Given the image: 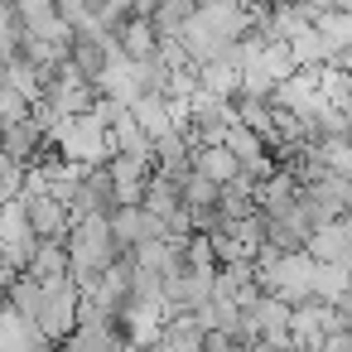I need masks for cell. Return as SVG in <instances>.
I'll return each mask as SVG.
<instances>
[{"mask_svg": "<svg viewBox=\"0 0 352 352\" xmlns=\"http://www.w3.org/2000/svg\"><path fill=\"white\" fill-rule=\"evenodd\" d=\"M68 256H73V280L87 289L116 256H121V241L111 236V212H92V217H78L73 232H68Z\"/></svg>", "mask_w": 352, "mask_h": 352, "instance_id": "cell-1", "label": "cell"}, {"mask_svg": "<svg viewBox=\"0 0 352 352\" xmlns=\"http://www.w3.org/2000/svg\"><path fill=\"white\" fill-rule=\"evenodd\" d=\"M49 140L68 155V160H78V164H107L111 155H116V135H111V126L97 116V111H78V116H63V126L58 131H49Z\"/></svg>", "mask_w": 352, "mask_h": 352, "instance_id": "cell-2", "label": "cell"}, {"mask_svg": "<svg viewBox=\"0 0 352 352\" xmlns=\"http://www.w3.org/2000/svg\"><path fill=\"white\" fill-rule=\"evenodd\" d=\"M314 270H318V261L304 246V251H285L275 265H261L256 280L265 294H280L285 304H304V299H314Z\"/></svg>", "mask_w": 352, "mask_h": 352, "instance_id": "cell-3", "label": "cell"}, {"mask_svg": "<svg viewBox=\"0 0 352 352\" xmlns=\"http://www.w3.org/2000/svg\"><path fill=\"white\" fill-rule=\"evenodd\" d=\"M299 198L309 203V212H314L318 227H323V222H342V217L352 212V179L323 169L318 179H309V184L299 188Z\"/></svg>", "mask_w": 352, "mask_h": 352, "instance_id": "cell-4", "label": "cell"}, {"mask_svg": "<svg viewBox=\"0 0 352 352\" xmlns=\"http://www.w3.org/2000/svg\"><path fill=\"white\" fill-rule=\"evenodd\" d=\"M49 285V299H44V314H39V328L54 338V342H68L73 328H78V304H82V285L73 275L63 280H44Z\"/></svg>", "mask_w": 352, "mask_h": 352, "instance_id": "cell-5", "label": "cell"}, {"mask_svg": "<svg viewBox=\"0 0 352 352\" xmlns=\"http://www.w3.org/2000/svg\"><path fill=\"white\" fill-rule=\"evenodd\" d=\"M270 107H280V111H299V116H318V111L333 107V102H328L323 87H318V68H299V73H289L285 82H275Z\"/></svg>", "mask_w": 352, "mask_h": 352, "instance_id": "cell-6", "label": "cell"}, {"mask_svg": "<svg viewBox=\"0 0 352 352\" xmlns=\"http://www.w3.org/2000/svg\"><path fill=\"white\" fill-rule=\"evenodd\" d=\"M217 294V270H198L184 265L174 275H164V309H198Z\"/></svg>", "mask_w": 352, "mask_h": 352, "instance_id": "cell-7", "label": "cell"}, {"mask_svg": "<svg viewBox=\"0 0 352 352\" xmlns=\"http://www.w3.org/2000/svg\"><path fill=\"white\" fill-rule=\"evenodd\" d=\"M25 198V212H30V227L44 236V241H63L73 232V212L68 203H58L54 193H20Z\"/></svg>", "mask_w": 352, "mask_h": 352, "instance_id": "cell-8", "label": "cell"}, {"mask_svg": "<svg viewBox=\"0 0 352 352\" xmlns=\"http://www.w3.org/2000/svg\"><path fill=\"white\" fill-rule=\"evenodd\" d=\"M160 347L164 352H203L208 347V328L193 318V309H169L164 328H160Z\"/></svg>", "mask_w": 352, "mask_h": 352, "instance_id": "cell-9", "label": "cell"}, {"mask_svg": "<svg viewBox=\"0 0 352 352\" xmlns=\"http://www.w3.org/2000/svg\"><path fill=\"white\" fill-rule=\"evenodd\" d=\"M116 39H121L126 58H135V63H150L160 54V30H155L150 15H126L121 30H116Z\"/></svg>", "mask_w": 352, "mask_h": 352, "instance_id": "cell-10", "label": "cell"}, {"mask_svg": "<svg viewBox=\"0 0 352 352\" xmlns=\"http://www.w3.org/2000/svg\"><path fill=\"white\" fill-rule=\"evenodd\" d=\"M323 299H304V304H294V314H289V333H294V352H318L323 347Z\"/></svg>", "mask_w": 352, "mask_h": 352, "instance_id": "cell-11", "label": "cell"}, {"mask_svg": "<svg viewBox=\"0 0 352 352\" xmlns=\"http://www.w3.org/2000/svg\"><path fill=\"white\" fill-rule=\"evenodd\" d=\"M44 140H49V131L34 121V111H30L25 121H15V126H6V131H0V145H6L15 160H25V164H39Z\"/></svg>", "mask_w": 352, "mask_h": 352, "instance_id": "cell-12", "label": "cell"}, {"mask_svg": "<svg viewBox=\"0 0 352 352\" xmlns=\"http://www.w3.org/2000/svg\"><path fill=\"white\" fill-rule=\"evenodd\" d=\"M309 256H314V261H347V265H352V227H347V217H342V222L314 227Z\"/></svg>", "mask_w": 352, "mask_h": 352, "instance_id": "cell-13", "label": "cell"}, {"mask_svg": "<svg viewBox=\"0 0 352 352\" xmlns=\"http://www.w3.org/2000/svg\"><path fill=\"white\" fill-rule=\"evenodd\" d=\"M314 299H323V304H352V265L347 261H318V270H314Z\"/></svg>", "mask_w": 352, "mask_h": 352, "instance_id": "cell-14", "label": "cell"}, {"mask_svg": "<svg viewBox=\"0 0 352 352\" xmlns=\"http://www.w3.org/2000/svg\"><path fill=\"white\" fill-rule=\"evenodd\" d=\"M289 49H294V63H299V68H323V63H333V58H338V49L323 39V30H318V25L299 30V34L289 39Z\"/></svg>", "mask_w": 352, "mask_h": 352, "instance_id": "cell-15", "label": "cell"}, {"mask_svg": "<svg viewBox=\"0 0 352 352\" xmlns=\"http://www.w3.org/2000/svg\"><path fill=\"white\" fill-rule=\"evenodd\" d=\"M193 169H203V174L217 179V184H232V179L241 174V160H236L227 145H198V150H193Z\"/></svg>", "mask_w": 352, "mask_h": 352, "instance_id": "cell-16", "label": "cell"}, {"mask_svg": "<svg viewBox=\"0 0 352 352\" xmlns=\"http://www.w3.org/2000/svg\"><path fill=\"white\" fill-rule=\"evenodd\" d=\"M198 15V0H160L155 6V30H160V39H179L184 30H188V20Z\"/></svg>", "mask_w": 352, "mask_h": 352, "instance_id": "cell-17", "label": "cell"}, {"mask_svg": "<svg viewBox=\"0 0 352 352\" xmlns=\"http://www.w3.org/2000/svg\"><path fill=\"white\" fill-rule=\"evenodd\" d=\"M131 111H135V121H140L155 140H160L164 131H174V107H169V97H164V92H145Z\"/></svg>", "mask_w": 352, "mask_h": 352, "instance_id": "cell-18", "label": "cell"}, {"mask_svg": "<svg viewBox=\"0 0 352 352\" xmlns=\"http://www.w3.org/2000/svg\"><path fill=\"white\" fill-rule=\"evenodd\" d=\"M30 270H34L39 280H63V275H73V256H68V236H63V241H39V251H34V261H30Z\"/></svg>", "mask_w": 352, "mask_h": 352, "instance_id": "cell-19", "label": "cell"}, {"mask_svg": "<svg viewBox=\"0 0 352 352\" xmlns=\"http://www.w3.org/2000/svg\"><path fill=\"white\" fill-rule=\"evenodd\" d=\"M145 208H150V212H160V217L169 222V217L184 208V188H179L164 169H155V179H150V188H145Z\"/></svg>", "mask_w": 352, "mask_h": 352, "instance_id": "cell-20", "label": "cell"}, {"mask_svg": "<svg viewBox=\"0 0 352 352\" xmlns=\"http://www.w3.org/2000/svg\"><path fill=\"white\" fill-rule=\"evenodd\" d=\"M198 82H203L208 92H217V97H236V92H241V68L227 63V58H212V63L198 68Z\"/></svg>", "mask_w": 352, "mask_h": 352, "instance_id": "cell-21", "label": "cell"}, {"mask_svg": "<svg viewBox=\"0 0 352 352\" xmlns=\"http://www.w3.org/2000/svg\"><path fill=\"white\" fill-rule=\"evenodd\" d=\"M217 198H222V184H217V179H208L203 169H193V174H188V184H184V203H188V208H212Z\"/></svg>", "mask_w": 352, "mask_h": 352, "instance_id": "cell-22", "label": "cell"}, {"mask_svg": "<svg viewBox=\"0 0 352 352\" xmlns=\"http://www.w3.org/2000/svg\"><path fill=\"white\" fill-rule=\"evenodd\" d=\"M188 265L217 270V251H212V236H208V232H193V236H188Z\"/></svg>", "mask_w": 352, "mask_h": 352, "instance_id": "cell-23", "label": "cell"}, {"mask_svg": "<svg viewBox=\"0 0 352 352\" xmlns=\"http://www.w3.org/2000/svg\"><path fill=\"white\" fill-rule=\"evenodd\" d=\"M92 6H97V0H54V10H58L73 30H82V25L92 20Z\"/></svg>", "mask_w": 352, "mask_h": 352, "instance_id": "cell-24", "label": "cell"}, {"mask_svg": "<svg viewBox=\"0 0 352 352\" xmlns=\"http://www.w3.org/2000/svg\"><path fill=\"white\" fill-rule=\"evenodd\" d=\"M217 227H222V208H217V203H212V208H193V232H208V236H212Z\"/></svg>", "mask_w": 352, "mask_h": 352, "instance_id": "cell-25", "label": "cell"}, {"mask_svg": "<svg viewBox=\"0 0 352 352\" xmlns=\"http://www.w3.org/2000/svg\"><path fill=\"white\" fill-rule=\"evenodd\" d=\"M169 232H184V236H193V208H188V203H184L174 217H169Z\"/></svg>", "mask_w": 352, "mask_h": 352, "instance_id": "cell-26", "label": "cell"}, {"mask_svg": "<svg viewBox=\"0 0 352 352\" xmlns=\"http://www.w3.org/2000/svg\"><path fill=\"white\" fill-rule=\"evenodd\" d=\"M318 352H352V328H347V333H328Z\"/></svg>", "mask_w": 352, "mask_h": 352, "instance_id": "cell-27", "label": "cell"}, {"mask_svg": "<svg viewBox=\"0 0 352 352\" xmlns=\"http://www.w3.org/2000/svg\"><path fill=\"white\" fill-rule=\"evenodd\" d=\"M20 15H34V10H54V0H15Z\"/></svg>", "mask_w": 352, "mask_h": 352, "instance_id": "cell-28", "label": "cell"}]
</instances>
